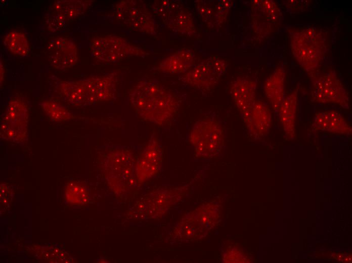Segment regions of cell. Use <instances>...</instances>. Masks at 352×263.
I'll list each match as a JSON object with an SVG mask.
<instances>
[{
	"label": "cell",
	"instance_id": "cell-1",
	"mask_svg": "<svg viewBox=\"0 0 352 263\" xmlns=\"http://www.w3.org/2000/svg\"><path fill=\"white\" fill-rule=\"evenodd\" d=\"M136 114L145 121L166 125L177 116L180 107L177 96L156 79H142L129 95Z\"/></svg>",
	"mask_w": 352,
	"mask_h": 263
},
{
	"label": "cell",
	"instance_id": "cell-2",
	"mask_svg": "<svg viewBox=\"0 0 352 263\" xmlns=\"http://www.w3.org/2000/svg\"><path fill=\"white\" fill-rule=\"evenodd\" d=\"M292 54L310 77L317 74L328 50L325 35L314 27L290 30Z\"/></svg>",
	"mask_w": 352,
	"mask_h": 263
},
{
	"label": "cell",
	"instance_id": "cell-3",
	"mask_svg": "<svg viewBox=\"0 0 352 263\" xmlns=\"http://www.w3.org/2000/svg\"><path fill=\"white\" fill-rule=\"evenodd\" d=\"M135 162L134 154L128 148H108L104 155L103 169L109 184L116 192L124 194L137 185Z\"/></svg>",
	"mask_w": 352,
	"mask_h": 263
},
{
	"label": "cell",
	"instance_id": "cell-4",
	"mask_svg": "<svg viewBox=\"0 0 352 263\" xmlns=\"http://www.w3.org/2000/svg\"><path fill=\"white\" fill-rule=\"evenodd\" d=\"M189 141L194 147L196 157L214 158L221 153L224 147L223 126L215 115L205 116L193 124Z\"/></svg>",
	"mask_w": 352,
	"mask_h": 263
},
{
	"label": "cell",
	"instance_id": "cell-5",
	"mask_svg": "<svg viewBox=\"0 0 352 263\" xmlns=\"http://www.w3.org/2000/svg\"><path fill=\"white\" fill-rule=\"evenodd\" d=\"M113 15L118 22L142 33L155 35L156 20L141 1H121L114 7Z\"/></svg>",
	"mask_w": 352,
	"mask_h": 263
},
{
	"label": "cell",
	"instance_id": "cell-6",
	"mask_svg": "<svg viewBox=\"0 0 352 263\" xmlns=\"http://www.w3.org/2000/svg\"><path fill=\"white\" fill-rule=\"evenodd\" d=\"M91 54L101 61L116 63L127 57H145L148 53L118 36L106 35L95 37L91 43Z\"/></svg>",
	"mask_w": 352,
	"mask_h": 263
},
{
	"label": "cell",
	"instance_id": "cell-7",
	"mask_svg": "<svg viewBox=\"0 0 352 263\" xmlns=\"http://www.w3.org/2000/svg\"><path fill=\"white\" fill-rule=\"evenodd\" d=\"M227 69L226 61L211 57L195 65L179 79L202 92H206L214 87Z\"/></svg>",
	"mask_w": 352,
	"mask_h": 263
},
{
	"label": "cell",
	"instance_id": "cell-8",
	"mask_svg": "<svg viewBox=\"0 0 352 263\" xmlns=\"http://www.w3.org/2000/svg\"><path fill=\"white\" fill-rule=\"evenodd\" d=\"M310 78L313 87L312 97L314 102L333 103L349 109L348 94L334 70L321 75L317 74Z\"/></svg>",
	"mask_w": 352,
	"mask_h": 263
},
{
	"label": "cell",
	"instance_id": "cell-9",
	"mask_svg": "<svg viewBox=\"0 0 352 263\" xmlns=\"http://www.w3.org/2000/svg\"><path fill=\"white\" fill-rule=\"evenodd\" d=\"M155 15L175 33L188 36L193 35L196 33L192 14L179 1H161L157 7Z\"/></svg>",
	"mask_w": 352,
	"mask_h": 263
},
{
	"label": "cell",
	"instance_id": "cell-10",
	"mask_svg": "<svg viewBox=\"0 0 352 263\" xmlns=\"http://www.w3.org/2000/svg\"><path fill=\"white\" fill-rule=\"evenodd\" d=\"M162 147L153 134L135 162L137 184L141 185L157 175L162 168Z\"/></svg>",
	"mask_w": 352,
	"mask_h": 263
},
{
	"label": "cell",
	"instance_id": "cell-11",
	"mask_svg": "<svg viewBox=\"0 0 352 263\" xmlns=\"http://www.w3.org/2000/svg\"><path fill=\"white\" fill-rule=\"evenodd\" d=\"M27 105L19 99H13L8 103L2 115L1 125L2 136L14 141L25 140L28 118Z\"/></svg>",
	"mask_w": 352,
	"mask_h": 263
},
{
	"label": "cell",
	"instance_id": "cell-12",
	"mask_svg": "<svg viewBox=\"0 0 352 263\" xmlns=\"http://www.w3.org/2000/svg\"><path fill=\"white\" fill-rule=\"evenodd\" d=\"M117 76L113 71L79 79L87 93L89 106L115 99Z\"/></svg>",
	"mask_w": 352,
	"mask_h": 263
},
{
	"label": "cell",
	"instance_id": "cell-13",
	"mask_svg": "<svg viewBox=\"0 0 352 263\" xmlns=\"http://www.w3.org/2000/svg\"><path fill=\"white\" fill-rule=\"evenodd\" d=\"M252 19L255 31L259 34H270L281 22L282 12L277 4L272 0H256L252 2Z\"/></svg>",
	"mask_w": 352,
	"mask_h": 263
},
{
	"label": "cell",
	"instance_id": "cell-14",
	"mask_svg": "<svg viewBox=\"0 0 352 263\" xmlns=\"http://www.w3.org/2000/svg\"><path fill=\"white\" fill-rule=\"evenodd\" d=\"M47 50L49 63L55 69H67L77 63V47L71 38L55 37L49 42Z\"/></svg>",
	"mask_w": 352,
	"mask_h": 263
},
{
	"label": "cell",
	"instance_id": "cell-15",
	"mask_svg": "<svg viewBox=\"0 0 352 263\" xmlns=\"http://www.w3.org/2000/svg\"><path fill=\"white\" fill-rule=\"evenodd\" d=\"M50 78V92L53 96L75 106H89L87 93L79 80H62L54 76Z\"/></svg>",
	"mask_w": 352,
	"mask_h": 263
},
{
	"label": "cell",
	"instance_id": "cell-16",
	"mask_svg": "<svg viewBox=\"0 0 352 263\" xmlns=\"http://www.w3.org/2000/svg\"><path fill=\"white\" fill-rule=\"evenodd\" d=\"M256 83L250 79L239 77L230 86V93L241 118L247 116L256 99Z\"/></svg>",
	"mask_w": 352,
	"mask_h": 263
},
{
	"label": "cell",
	"instance_id": "cell-17",
	"mask_svg": "<svg viewBox=\"0 0 352 263\" xmlns=\"http://www.w3.org/2000/svg\"><path fill=\"white\" fill-rule=\"evenodd\" d=\"M248 132L255 138L266 136L272 124V114L268 105L256 100L248 114L242 118Z\"/></svg>",
	"mask_w": 352,
	"mask_h": 263
},
{
	"label": "cell",
	"instance_id": "cell-18",
	"mask_svg": "<svg viewBox=\"0 0 352 263\" xmlns=\"http://www.w3.org/2000/svg\"><path fill=\"white\" fill-rule=\"evenodd\" d=\"M195 65V54L190 49H181L163 59L153 70L166 74L185 73Z\"/></svg>",
	"mask_w": 352,
	"mask_h": 263
},
{
	"label": "cell",
	"instance_id": "cell-19",
	"mask_svg": "<svg viewBox=\"0 0 352 263\" xmlns=\"http://www.w3.org/2000/svg\"><path fill=\"white\" fill-rule=\"evenodd\" d=\"M285 69L281 64L267 78L264 83L265 96L275 112H278L285 97Z\"/></svg>",
	"mask_w": 352,
	"mask_h": 263
},
{
	"label": "cell",
	"instance_id": "cell-20",
	"mask_svg": "<svg viewBox=\"0 0 352 263\" xmlns=\"http://www.w3.org/2000/svg\"><path fill=\"white\" fill-rule=\"evenodd\" d=\"M312 127L315 130L335 134L351 135L352 132L350 125L340 113L335 110L316 113Z\"/></svg>",
	"mask_w": 352,
	"mask_h": 263
},
{
	"label": "cell",
	"instance_id": "cell-21",
	"mask_svg": "<svg viewBox=\"0 0 352 263\" xmlns=\"http://www.w3.org/2000/svg\"><path fill=\"white\" fill-rule=\"evenodd\" d=\"M298 85L290 94L285 96L278 112L283 128L288 140L295 138V117L297 104Z\"/></svg>",
	"mask_w": 352,
	"mask_h": 263
},
{
	"label": "cell",
	"instance_id": "cell-22",
	"mask_svg": "<svg viewBox=\"0 0 352 263\" xmlns=\"http://www.w3.org/2000/svg\"><path fill=\"white\" fill-rule=\"evenodd\" d=\"M93 2L83 0L56 1L52 6L53 11L62 15L67 21L83 14Z\"/></svg>",
	"mask_w": 352,
	"mask_h": 263
},
{
	"label": "cell",
	"instance_id": "cell-23",
	"mask_svg": "<svg viewBox=\"0 0 352 263\" xmlns=\"http://www.w3.org/2000/svg\"><path fill=\"white\" fill-rule=\"evenodd\" d=\"M3 42L7 50L13 55L24 57L29 54V41L25 34L22 32L16 30L9 32Z\"/></svg>",
	"mask_w": 352,
	"mask_h": 263
},
{
	"label": "cell",
	"instance_id": "cell-24",
	"mask_svg": "<svg viewBox=\"0 0 352 263\" xmlns=\"http://www.w3.org/2000/svg\"><path fill=\"white\" fill-rule=\"evenodd\" d=\"M39 105L53 121H65L72 117V113L66 107L56 101L45 100L39 103Z\"/></svg>",
	"mask_w": 352,
	"mask_h": 263
},
{
	"label": "cell",
	"instance_id": "cell-25",
	"mask_svg": "<svg viewBox=\"0 0 352 263\" xmlns=\"http://www.w3.org/2000/svg\"><path fill=\"white\" fill-rule=\"evenodd\" d=\"M65 197L67 201L72 204L82 205L89 200V192L82 184L72 182L67 184L65 188Z\"/></svg>",
	"mask_w": 352,
	"mask_h": 263
},
{
	"label": "cell",
	"instance_id": "cell-26",
	"mask_svg": "<svg viewBox=\"0 0 352 263\" xmlns=\"http://www.w3.org/2000/svg\"><path fill=\"white\" fill-rule=\"evenodd\" d=\"M230 0L219 1L214 8L213 23L217 27H220L225 22L232 6Z\"/></svg>",
	"mask_w": 352,
	"mask_h": 263
},
{
	"label": "cell",
	"instance_id": "cell-27",
	"mask_svg": "<svg viewBox=\"0 0 352 263\" xmlns=\"http://www.w3.org/2000/svg\"><path fill=\"white\" fill-rule=\"evenodd\" d=\"M195 7L200 19L208 25L213 22L214 12L211 7L205 1H198L195 2Z\"/></svg>",
	"mask_w": 352,
	"mask_h": 263
},
{
	"label": "cell",
	"instance_id": "cell-28",
	"mask_svg": "<svg viewBox=\"0 0 352 263\" xmlns=\"http://www.w3.org/2000/svg\"><path fill=\"white\" fill-rule=\"evenodd\" d=\"M66 21L63 16L53 11L46 21L48 29L51 32H60L65 27Z\"/></svg>",
	"mask_w": 352,
	"mask_h": 263
},
{
	"label": "cell",
	"instance_id": "cell-29",
	"mask_svg": "<svg viewBox=\"0 0 352 263\" xmlns=\"http://www.w3.org/2000/svg\"><path fill=\"white\" fill-rule=\"evenodd\" d=\"M0 74H1V84L2 85L3 80L4 79V73H5V69H4V66L3 65V63L2 61V59H1V63H0Z\"/></svg>",
	"mask_w": 352,
	"mask_h": 263
}]
</instances>
